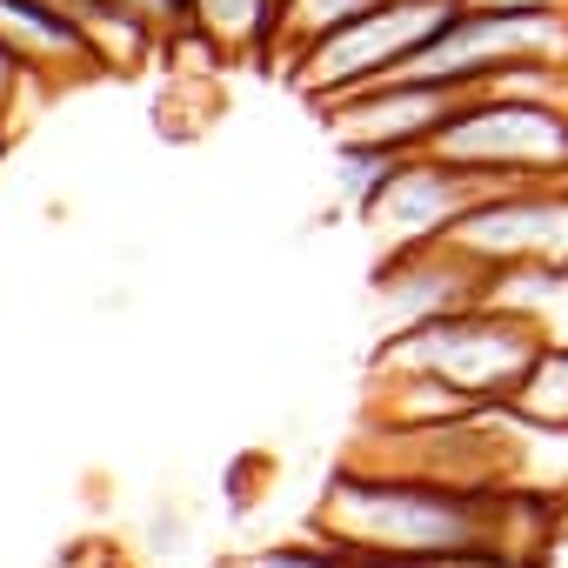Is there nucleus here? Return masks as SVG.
<instances>
[{"label":"nucleus","instance_id":"obj_1","mask_svg":"<svg viewBox=\"0 0 568 568\" xmlns=\"http://www.w3.org/2000/svg\"><path fill=\"white\" fill-rule=\"evenodd\" d=\"M501 488H468L415 468L342 462L308 515V528L355 561H448L495 541Z\"/></svg>","mask_w":568,"mask_h":568},{"label":"nucleus","instance_id":"obj_2","mask_svg":"<svg viewBox=\"0 0 568 568\" xmlns=\"http://www.w3.org/2000/svg\"><path fill=\"white\" fill-rule=\"evenodd\" d=\"M535 348L541 342L515 315L481 302V308H462V315H442V322H422V328H382L368 368H382V375H428V382L468 395L475 408H488V402L515 395V382L528 375Z\"/></svg>","mask_w":568,"mask_h":568},{"label":"nucleus","instance_id":"obj_3","mask_svg":"<svg viewBox=\"0 0 568 568\" xmlns=\"http://www.w3.org/2000/svg\"><path fill=\"white\" fill-rule=\"evenodd\" d=\"M428 154L475 174L488 194L495 187H528V181H568V108L468 94L455 108V121L435 134Z\"/></svg>","mask_w":568,"mask_h":568},{"label":"nucleus","instance_id":"obj_4","mask_svg":"<svg viewBox=\"0 0 568 568\" xmlns=\"http://www.w3.org/2000/svg\"><path fill=\"white\" fill-rule=\"evenodd\" d=\"M448 14H455V0H375L368 14H355L342 34H328L322 48H308L288 68V88L308 108H328L368 81H388L448 28Z\"/></svg>","mask_w":568,"mask_h":568},{"label":"nucleus","instance_id":"obj_5","mask_svg":"<svg viewBox=\"0 0 568 568\" xmlns=\"http://www.w3.org/2000/svg\"><path fill=\"white\" fill-rule=\"evenodd\" d=\"M528 61H561V68H568V8H548V14L455 8L448 28H442L402 74H415V81H448V88L475 94V88L495 81L501 68H528Z\"/></svg>","mask_w":568,"mask_h":568},{"label":"nucleus","instance_id":"obj_6","mask_svg":"<svg viewBox=\"0 0 568 568\" xmlns=\"http://www.w3.org/2000/svg\"><path fill=\"white\" fill-rule=\"evenodd\" d=\"M462 101H468V94L448 88V81L388 74V81H368V88H355V94H342V101H328V108H315V114H322V128H328L335 148H395V154H422V148H435V134L455 121Z\"/></svg>","mask_w":568,"mask_h":568},{"label":"nucleus","instance_id":"obj_7","mask_svg":"<svg viewBox=\"0 0 568 568\" xmlns=\"http://www.w3.org/2000/svg\"><path fill=\"white\" fill-rule=\"evenodd\" d=\"M468 261L495 267H521V261H568V181H528V187H495L481 194L455 234H448Z\"/></svg>","mask_w":568,"mask_h":568},{"label":"nucleus","instance_id":"obj_8","mask_svg":"<svg viewBox=\"0 0 568 568\" xmlns=\"http://www.w3.org/2000/svg\"><path fill=\"white\" fill-rule=\"evenodd\" d=\"M488 281H495V274H488L481 261H468L455 241H422V247L382 254V261H375V308H382V328H422V322L481 308V302H488Z\"/></svg>","mask_w":568,"mask_h":568},{"label":"nucleus","instance_id":"obj_9","mask_svg":"<svg viewBox=\"0 0 568 568\" xmlns=\"http://www.w3.org/2000/svg\"><path fill=\"white\" fill-rule=\"evenodd\" d=\"M488 187L475 181V174H462V168H448L442 154H408L402 168H395V181L382 187V201L362 214V227L375 234V247L382 254H402V247H422V241H448L455 234V221L481 201Z\"/></svg>","mask_w":568,"mask_h":568},{"label":"nucleus","instance_id":"obj_10","mask_svg":"<svg viewBox=\"0 0 568 568\" xmlns=\"http://www.w3.org/2000/svg\"><path fill=\"white\" fill-rule=\"evenodd\" d=\"M0 41H8L54 94L74 88V81H94L101 61L88 48V34L54 8V0H0Z\"/></svg>","mask_w":568,"mask_h":568},{"label":"nucleus","instance_id":"obj_11","mask_svg":"<svg viewBox=\"0 0 568 568\" xmlns=\"http://www.w3.org/2000/svg\"><path fill=\"white\" fill-rule=\"evenodd\" d=\"M488 308L515 315L541 348H568V261L495 267V281H488Z\"/></svg>","mask_w":568,"mask_h":568},{"label":"nucleus","instance_id":"obj_12","mask_svg":"<svg viewBox=\"0 0 568 568\" xmlns=\"http://www.w3.org/2000/svg\"><path fill=\"white\" fill-rule=\"evenodd\" d=\"M274 14H281V0H187V28L214 48V61L274 68Z\"/></svg>","mask_w":568,"mask_h":568},{"label":"nucleus","instance_id":"obj_13","mask_svg":"<svg viewBox=\"0 0 568 568\" xmlns=\"http://www.w3.org/2000/svg\"><path fill=\"white\" fill-rule=\"evenodd\" d=\"M368 8L375 0H281V14H274V68L288 74L308 48H322L328 34H342Z\"/></svg>","mask_w":568,"mask_h":568},{"label":"nucleus","instance_id":"obj_14","mask_svg":"<svg viewBox=\"0 0 568 568\" xmlns=\"http://www.w3.org/2000/svg\"><path fill=\"white\" fill-rule=\"evenodd\" d=\"M508 408L528 415V422L568 428V348H535V362H528V375L515 382Z\"/></svg>","mask_w":568,"mask_h":568},{"label":"nucleus","instance_id":"obj_15","mask_svg":"<svg viewBox=\"0 0 568 568\" xmlns=\"http://www.w3.org/2000/svg\"><path fill=\"white\" fill-rule=\"evenodd\" d=\"M402 161L408 154H395V148H335V194L355 207V221L382 201V187L395 181Z\"/></svg>","mask_w":568,"mask_h":568},{"label":"nucleus","instance_id":"obj_16","mask_svg":"<svg viewBox=\"0 0 568 568\" xmlns=\"http://www.w3.org/2000/svg\"><path fill=\"white\" fill-rule=\"evenodd\" d=\"M221 568H355V555H348V548H335V541H322V535L308 528V541H267V548H241V555H227Z\"/></svg>","mask_w":568,"mask_h":568},{"label":"nucleus","instance_id":"obj_17","mask_svg":"<svg viewBox=\"0 0 568 568\" xmlns=\"http://www.w3.org/2000/svg\"><path fill=\"white\" fill-rule=\"evenodd\" d=\"M41 101H54V88L8 48V41H0V121H14L21 128V114L28 108H41Z\"/></svg>","mask_w":568,"mask_h":568},{"label":"nucleus","instance_id":"obj_18","mask_svg":"<svg viewBox=\"0 0 568 568\" xmlns=\"http://www.w3.org/2000/svg\"><path fill=\"white\" fill-rule=\"evenodd\" d=\"M108 8H114V14H128V21H141L161 48L187 34V0H108Z\"/></svg>","mask_w":568,"mask_h":568},{"label":"nucleus","instance_id":"obj_19","mask_svg":"<svg viewBox=\"0 0 568 568\" xmlns=\"http://www.w3.org/2000/svg\"><path fill=\"white\" fill-rule=\"evenodd\" d=\"M355 568H442V561H355Z\"/></svg>","mask_w":568,"mask_h":568},{"label":"nucleus","instance_id":"obj_20","mask_svg":"<svg viewBox=\"0 0 568 568\" xmlns=\"http://www.w3.org/2000/svg\"><path fill=\"white\" fill-rule=\"evenodd\" d=\"M8 148H14V121H0V161H8Z\"/></svg>","mask_w":568,"mask_h":568},{"label":"nucleus","instance_id":"obj_21","mask_svg":"<svg viewBox=\"0 0 568 568\" xmlns=\"http://www.w3.org/2000/svg\"><path fill=\"white\" fill-rule=\"evenodd\" d=\"M455 8H468V0H455Z\"/></svg>","mask_w":568,"mask_h":568}]
</instances>
